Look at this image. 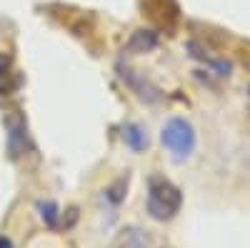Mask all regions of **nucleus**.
<instances>
[{"label":"nucleus","mask_w":250,"mask_h":248,"mask_svg":"<svg viewBox=\"0 0 250 248\" xmlns=\"http://www.w3.org/2000/svg\"><path fill=\"white\" fill-rule=\"evenodd\" d=\"M183 196L170 180L165 178H150V191H148V213L155 221H168L180 211Z\"/></svg>","instance_id":"f257e3e1"},{"label":"nucleus","mask_w":250,"mask_h":248,"mask_svg":"<svg viewBox=\"0 0 250 248\" xmlns=\"http://www.w3.org/2000/svg\"><path fill=\"white\" fill-rule=\"evenodd\" d=\"M163 146L173 153L175 160H185L195 153V146H198V138H195V131L188 120L183 118H170L168 123L163 126Z\"/></svg>","instance_id":"f03ea898"},{"label":"nucleus","mask_w":250,"mask_h":248,"mask_svg":"<svg viewBox=\"0 0 250 248\" xmlns=\"http://www.w3.org/2000/svg\"><path fill=\"white\" fill-rule=\"evenodd\" d=\"M5 128H8V146H10V153H13V156H20V151H25V143H28L25 120L20 118L18 113H13V115H8V120H5Z\"/></svg>","instance_id":"7ed1b4c3"},{"label":"nucleus","mask_w":250,"mask_h":248,"mask_svg":"<svg viewBox=\"0 0 250 248\" xmlns=\"http://www.w3.org/2000/svg\"><path fill=\"white\" fill-rule=\"evenodd\" d=\"M120 75H123V80H128L130 86L135 88V93H138L143 100H160V90H158L155 86H150L148 80H143L140 75H133V70H128V68L123 70V66H120Z\"/></svg>","instance_id":"20e7f679"},{"label":"nucleus","mask_w":250,"mask_h":248,"mask_svg":"<svg viewBox=\"0 0 250 248\" xmlns=\"http://www.w3.org/2000/svg\"><path fill=\"white\" fill-rule=\"evenodd\" d=\"M115 248H150V241L145 236L140 228L135 225H128V228H123L118 241H115Z\"/></svg>","instance_id":"39448f33"},{"label":"nucleus","mask_w":250,"mask_h":248,"mask_svg":"<svg viewBox=\"0 0 250 248\" xmlns=\"http://www.w3.org/2000/svg\"><path fill=\"white\" fill-rule=\"evenodd\" d=\"M158 45V35L153 30H138L133 38H130V43H128V50H135V53H148Z\"/></svg>","instance_id":"423d86ee"},{"label":"nucleus","mask_w":250,"mask_h":248,"mask_svg":"<svg viewBox=\"0 0 250 248\" xmlns=\"http://www.w3.org/2000/svg\"><path fill=\"white\" fill-rule=\"evenodd\" d=\"M123 140L128 143L133 151H143L145 146H148V135H145V131L140 126H135V123L123 126Z\"/></svg>","instance_id":"0eeeda50"},{"label":"nucleus","mask_w":250,"mask_h":248,"mask_svg":"<svg viewBox=\"0 0 250 248\" xmlns=\"http://www.w3.org/2000/svg\"><path fill=\"white\" fill-rule=\"evenodd\" d=\"M40 211H43V221H45L48 225H55V218H58L55 203H40Z\"/></svg>","instance_id":"6e6552de"},{"label":"nucleus","mask_w":250,"mask_h":248,"mask_svg":"<svg viewBox=\"0 0 250 248\" xmlns=\"http://www.w3.org/2000/svg\"><path fill=\"white\" fill-rule=\"evenodd\" d=\"M8 66H10V60L5 58V55H0V78L5 75V70H8Z\"/></svg>","instance_id":"1a4fd4ad"},{"label":"nucleus","mask_w":250,"mask_h":248,"mask_svg":"<svg viewBox=\"0 0 250 248\" xmlns=\"http://www.w3.org/2000/svg\"><path fill=\"white\" fill-rule=\"evenodd\" d=\"M0 248H13V243H10L5 236H0Z\"/></svg>","instance_id":"9d476101"}]
</instances>
